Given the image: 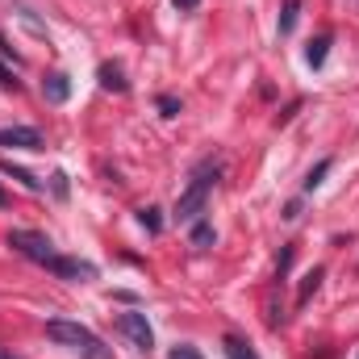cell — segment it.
I'll return each instance as SVG.
<instances>
[{
    "mask_svg": "<svg viewBox=\"0 0 359 359\" xmlns=\"http://www.w3.org/2000/svg\"><path fill=\"white\" fill-rule=\"evenodd\" d=\"M46 334H50L59 347H67V351H76V355H84V359H109V347L92 334L88 326H80V322L55 318V322H46Z\"/></svg>",
    "mask_w": 359,
    "mask_h": 359,
    "instance_id": "1",
    "label": "cell"
},
{
    "mask_svg": "<svg viewBox=\"0 0 359 359\" xmlns=\"http://www.w3.org/2000/svg\"><path fill=\"white\" fill-rule=\"evenodd\" d=\"M213 180H217V168H213V163H205V168L192 176V184L180 192V201H176V217L180 222H196V217L205 213V201H209Z\"/></svg>",
    "mask_w": 359,
    "mask_h": 359,
    "instance_id": "2",
    "label": "cell"
},
{
    "mask_svg": "<svg viewBox=\"0 0 359 359\" xmlns=\"http://www.w3.org/2000/svg\"><path fill=\"white\" fill-rule=\"evenodd\" d=\"M8 247H13V251H21L25 259L42 264V268H46V259L55 255L50 238H46V234H38V230H8Z\"/></svg>",
    "mask_w": 359,
    "mask_h": 359,
    "instance_id": "3",
    "label": "cell"
},
{
    "mask_svg": "<svg viewBox=\"0 0 359 359\" xmlns=\"http://www.w3.org/2000/svg\"><path fill=\"white\" fill-rule=\"evenodd\" d=\"M117 330H121L138 351H151V347H155V330H151L147 313H121V318H117Z\"/></svg>",
    "mask_w": 359,
    "mask_h": 359,
    "instance_id": "4",
    "label": "cell"
},
{
    "mask_svg": "<svg viewBox=\"0 0 359 359\" xmlns=\"http://www.w3.org/2000/svg\"><path fill=\"white\" fill-rule=\"evenodd\" d=\"M0 147L42 151V147H46V138H42V130H34V126H4V130H0Z\"/></svg>",
    "mask_w": 359,
    "mask_h": 359,
    "instance_id": "5",
    "label": "cell"
},
{
    "mask_svg": "<svg viewBox=\"0 0 359 359\" xmlns=\"http://www.w3.org/2000/svg\"><path fill=\"white\" fill-rule=\"evenodd\" d=\"M46 268L55 271V276H63V280L96 276V268H92V264H84V259H67V255H50V259H46Z\"/></svg>",
    "mask_w": 359,
    "mask_h": 359,
    "instance_id": "6",
    "label": "cell"
},
{
    "mask_svg": "<svg viewBox=\"0 0 359 359\" xmlns=\"http://www.w3.org/2000/svg\"><path fill=\"white\" fill-rule=\"evenodd\" d=\"M42 92H46V100H50V104H63V100L72 96V80H67L63 72H50V76H46V84H42Z\"/></svg>",
    "mask_w": 359,
    "mask_h": 359,
    "instance_id": "7",
    "label": "cell"
},
{
    "mask_svg": "<svg viewBox=\"0 0 359 359\" xmlns=\"http://www.w3.org/2000/svg\"><path fill=\"white\" fill-rule=\"evenodd\" d=\"M100 88L104 92H130V80L121 76L117 63H104V67H100Z\"/></svg>",
    "mask_w": 359,
    "mask_h": 359,
    "instance_id": "8",
    "label": "cell"
},
{
    "mask_svg": "<svg viewBox=\"0 0 359 359\" xmlns=\"http://www.w3.org/2000/svg\"><path fill=\"white\" fill-rule=\"evenodd\" d=\"M326 50H330V34H318V38L309 42V50H305V63H309V67H322V63H326Z\"/></svg>",
    "mask_w": 359,
    "mask_h": 359,
    "instance_id": "9",
    "label": "cell"
},
{
    "mask_svg": "<svg viewBox=\"0 0 359 359\" xmlns=\"http://www.w3.org/2000/svg\"><path fill=\"white\" fill-rule=\"evenodd\" d=\"M297 17H301V0H284V13H280V34H292V29H297Z\"/></svg>",
    "mask_w": 359,
    "mask_h": 359,
    "instance_id": "10",
    "label": "cell"
},
{
    "mask_svg": "<svg viewBox=\"0 0 359 359\" xmlns=\"http://www.w3.org/2000/svg\"><path fill=\"white\" fill-rule=\"evenodd\" d=\"M330 168H334V159H318V163L309 168V176H305V192H313V188L326 180V172H330Z\"/></svg>",
    "mask_w": 359,
    "mask_h": 359,
    "instance_id": "11",
    "label": "cell"
},
{
    "mask_svg": "<svg viewBox=\"0 0 359 359\" xmlns=\"http://www.w3.org/2000/svg\"><path fill=\"white\" fill-rule=\"evenodd\" d=\"M318 284H322V268H313L305 280H301V292H297V305H305L313 292H318Z\"/></svg>",
    "mask_w": 359,
    "mask_h": 359,
    "instance_id": "12",
    "label": "cell"
},
{
    "mask_svg": "<svg viewBox=\"0 0 359 359\" xmlns=\"http://www.w3.org/2000/svg\"><path fill=\"white\" fill-rule=\"evenodd\" d=\"M213 238H217V234H213V226H209V222H196V226H192V247H201V251H205V247H213Z\"/></svg>",
    "mask_w": 359,
    "mask_h": 359,
    "instance_id": "13",
    "label": "cell"
},
{
    "mask_svg": "<svg viewBox=\"0 0 359 359\" xmlns=\"http://www.w3.org/2000/svg\"><path fill=\"white\" fill-rule=\"evenodd\" d=\"M226 355H230V359H259L251 347H247V343H243V339H234V334L226 339Z\"/></svg>",
    "mask_w": 359,
    "mask_h": 359,
    "instance_id": "14",
    "label": "cell"
},
{
    "mask_svg": "<svg viewBox=\"0 0 359 359\" xmlns=\"http://www.w3.org/2000/svg\"><path fill=\"white\" fill-rule=\"evenodd\" d=\"M138 222H142L151 234H159V230H163V217H159V209H138Z\"/></svg>",
    "mask_w": 359,
    "mask_h": 359,
    "instance_id": "15",
    "label": "cell"
},
{
    "mask_svg": "<svg viewBox=\"0 0 359 359\" xmlns=\"http://www.w3.org/2000/svg\"><path fill=\"white\" fill-rule=\"evenodd\" d=\"M159 109H163V117H176V113H180V100H176V96H159Z\"/></svg>",
    "mask_w": 359,
    "mask_h": 359,
    "instance_id": "16",
    "label": "cell"
},
{
    "mask_svg": "<svg viewBox=\"0 0 359 359\" xmlns=\"http://www.w3.org/2000/svg\"><path fill=\"white\" fill-rule=\"evenodd\" d=\"M168 359H201V351H196V347H188V343H184V347H176V351H172V355Z\"/></svg>",
    "mask_w": 359,
    "mask_h": 359,
    "instance_id": "17",
    "label": "cell"
},
{
    "mask_svg": "<svg viewBox=\"0 0 359 359\" xmlns=\"http://www.w3.org/2000/svg\"><path fill=\"white\" fill-rule=\"evenodd\" d=\"M297 213H301V205H297V201H288V205H284V222H292Z\"/></svg>",
    "mask_w": 359,
    "mask_h": 359,
    "instance_id": "18",
    "label": "cell"
},
{
    "mask_svg": "<svg viewBox=\"0 0 359 359\" xmlns=\"http://www.w3.org/2000/svg\"><path fill=\"white\" fill-rule=\"evenodd\" d=\"M172 4H176L180 13H192V8H196V4H201V0H172Z\"/></svg>",
    "mask_w": 359,
    "mask_h": 359,
    "instance_id": "19",
    "label": "cell"
},
{
    "mask_svg": "<svg viewBox=\"0 0 359 359\" xmlns=\"http://www.w3.org/2000/svg\"><path fill=\"white\" fill-rule=\"evenodd\" d=\"M0 84H4V88H17V80H13V72H4V67H0Z\"/></svg>",
    "mask_w": 359,
    "mask_h": 359,
    "instance_id": "20",
    "label": "cell"
},
{
    "mask_svg": "<svg viewBox=\"0 0 359 359\" xmlns=\"http://www.w3.org/2000/svg\"><path fill=\"white\" fill-rule=\"evenodd\" d=\"M0 205H8V196H4V188H0Z\"/></svg>",
    "mask_w": 359,
    "mask_h": 359,
    "instance_id": "21",
    "label": "cell"
},
{
    "mask_svg": "<svg viewBox=\"0 0 359 359\" xmlns=\"http://www.w3.org/2000/svg\"><path fill=\"white\" fill-rule=\"evenodd\" d=\"M0 359H17V355H8V351H0Z\"/></svg>",
    "mask_w": 359,
    "mask_h": 359,
    "instance_id": "22",
    "label": "cell"
}]
</instances>
